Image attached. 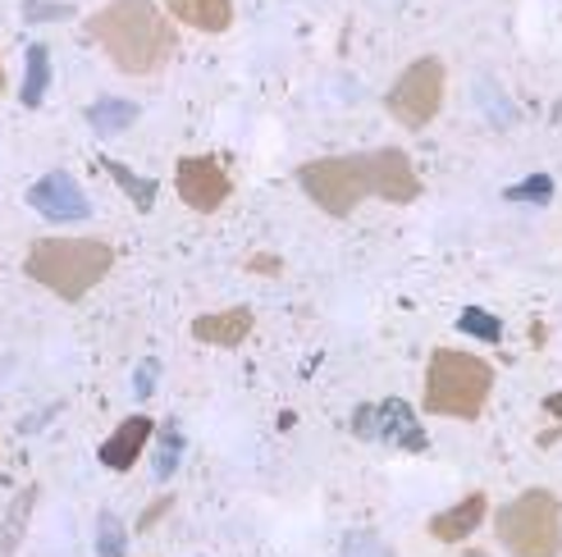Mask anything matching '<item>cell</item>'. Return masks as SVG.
I'll return each mask as SVG.
<instances>
[{
    "label": "cell",
    "instance_id": "8992f818",
    "mask_svg": "<svg viewBox=\"0 0 562 557\" xmlns=\"http://www.w3.org/2000/svg\"><path fill=\"white\" fill-rule=\"evenodd\" d=\"M443 92H448V69L439 55H420V60H412L398 82L389 88L384 96V110L393 115V124H403L407 133H420L430 128V120L443 110Z\"/></svg>",
    "mask_w": 562,
    "mask_h": 557
},
{
    "label": "cell",
    "instance_id": "9c48e42d",
    "mask_svg": "<svg viewBox=\"0 0 562 557\" xmlns=\"http://www.w3.org/2000/svg\"><path fill=\"white\" fill-rule=\"evenodd\" d=\"M27 206L46 219H88L92 206H88V192L74 183V174L65 170H50L46 179H37L27 187Z\"/></svg>",
    "mask_w": 562,
    "mask_h": 557
},
{
    "label": "cell",
    "instance_id": "277c9868",
    "mask_svg": "<svg viewBox=\"0 0 562 557\" xmlns=\"http://www.w3.org/2000/svg\"><path fill=\"white\" fill-rule=\"evenodd\" d=\"M494 394V366L462 348H435L426 366V411L448 421H475Z\"/></svg>",
    "mask_w": 562,
    "mask_h": 557
},
{
    "label": "cell",
    "instance_id": "5bb4252c",
    "mask_svg": "<svg viewBox=\"0 0 562 557\" xmlns=\"http://www.w3.org/2000/svg\"><path fill=\"white\" fill-rule=\"evenodd\" d=\"M133 120H137V105H133V101H120V96H101V101L88 105V124H92L101 137L124 133Z\"/></svg>",
    "mask_w": 562,
    "mask_h": 557
},
{
    "label": "cell",
    "instance_id": "484cf974",
    "mask_svg": "<svg viewBox=\"0 0 562 557\" xmlns=\"http://www.w3.org/2000/svg\"><path fill=\"white\" fill-rule=\"evenodd\" d=\"M0 88H5V69H0Z\"/></svg>",
    "mask_w": 562,
    "mask_h": 557
},
{
    "label": "cell",
    "instance_id": "5b68a950",
    "mask_svg": "<svg viewBox=\"0 0 562 557\" xmlns=\"http://www.w3.org/2000/svg\"><path fill=\"white\" fill-rule=\"evenodd\" d=\"M494 531L513 557H558L562 553V503L553 489H521L503 503Z\"/></svg>",
    "mask_w": 562,
    "mask_h": 557
},
{
    "label": "cell",
    "instance_id": "ac0fdd59",
    "mask_svg": "<svg viewBox=\"0 0 562 557\" xmlns=\"http://www.w3.org/2000/svg\"><path fill=\"white\" fill-rule=\"evenodd\" d=\"M458 325H462L467 333H475V339H485V343H498V339H503V325H498L490 311H481V306H467V311L458 316Z\"/></svg>",
    "mask_w": 562,
    "mask_h": 557
},
{
    "label": "cell",
    "instance_id": "8fae6325",
    "mask_svg": "<svg viewBox=\"0 0 562 557\" xmlns=\"http://www.w3.org/2000/svg\"><path fill=\"white\" fill-rule=\"evenodd\" d=\"M485 512H490V498H485V493H467L462 503H453L448 512L430 516L426 531H430V539H439V544H462V539H471L475 531H481Z\"/></svg>",
    "mask_w": 562,
    "mask_h": 557
},
{
    "label": "cell",
    "instance_id": "e0dca14e",
    "mask_svg": "<svg viewBox=\"0 0 562 557\" xmlns=\"http://www.w3.org/2000/svg\"><path fill=\"white\" fill-rule=\"evenodd\" d=\"M124 525H120V516L115 512H101V521H97V553L101 557H124Z\"/></svg>",
    "mask_w": 562,
    "mask_h": 557
},
{
    "label": "cell",
    "instance_id": "52a82bcc",
    "mask_svg": "<svg viewBox=\"0 0 562 557\" xmlns=\"http://www.w3.org/2000/svg\"><path fill=\"white\" fill-rule=\"evenodd\" d=\"M175 187L183 206H192L196 215H215L234 192V179L224 174V164L215 156H183L175 170Z\"/></svg>",
    "mask_w": 562,
    "mask_h": 557
},
{
    "label": "cell",
    "instance_id": "44dd1931",
    "mask_svg": "<svg viewBox=\"0 0 562 557\" xmlns=\"http://www.w3.org/2000/svg\"><path fill=\"white\" fill-rule=\"evenodd\" d=\"M33 498H37V489H27V493L19 498V508H14L10 525H5V535H0V557H10V548L19 544V531H23V516H27V512H33Z\"/></svg>",
    "mask_w": 562,
    "mask_h": 557
},
{
    "label": "cell",
    "instance_id": "6da1fadb",
    "mask_svg": "<svg viewBox=\"0 0 562 557\" xmlns=\"http://www.w3.org/2000/svg\"><path fill=\"white\" fill-rule=\"evenodd\" d=\"M297 183H302L306 197L334 219H348L361 202H371V197L393 202V206H412L420 197V179H416L412 156L403 147L306 160L297 170Z\"/></svg>",
    "mask_w": 562,
    "mask_h": 557
},
{
    "label": "cell",
    "instance_id": "7a4b0ae2",
    "mask_svg": "<svg viewBox=\"0 0 562 557\" xmlns=\"http://www.w3.org/2000/svg\"><path fill=\"white\" fill-rule=\"evenodd\" d=\"M88 37L128 78H151L175 60V23L156 0H110L88 14Z\"/></svg>",
    "mask_w": 562,
    "mask_h": 557
},
{
    "label": "cell",
    "instance_id": "cb8c5ba5",
    "mask_svg": "<svg viewBox=\"0 0 562 557\" xmlns=\"http://www.w3.org/2000/svg\"><path fill=\"white\" fill-rule=\"evenodd\" d=\"M247 270H257V274H279V270H284V261H274V257H251Z\"/></svg>",
    "mask_w": 562,
    "mask_h": 557
},
{
    "label": "cell",
    "instance_id": "2e32d148",
    "mask_svg": "<svg viewBox=\"0 0 562 557\" xmlns=\"http://www.w3.org/2000/svg\"><path fill=\"white\" fill-rule=\"evenodd\" d=\"M101 170H105L110 179H115V183L124 187V197H128L137 211H151V206H156V183H151V179H137V174L128 170V164L110 160V156H101Z\"/></svg>",
    "mask_w": 562,
    "mask_h": 557
},
{
    "label": "cell",
    "instance_id": "7402d4cb",
    "mask_svg": "<svg viewBox=\"0 0 562 557\" xmlns=\"http://www.w3.org/2000/svg\"><path fill=\"white\" fill-rule=\"evenodd\" d=\"M74 14V5H37V0H27L23 5V19L27 23H46V19H69Z\"/></svg>",
    "mask_w": 562,
    "mask_h": 557
},
{
    "label": "cell",
    "instance_id": "4fadbf2b",
    "mask_svg": "<svg viewBox=\"0 0 562 557\" xmlns=\"http://www.w3.org/2000/svg\"><path fill=\"white\" fill-rule=\"evenodd\" d=\"M170 14L196 33H229L234 23V0H165Z\"/></svg>",
    "mask_w": 562,
    "mask_h": 557
},
{
    "label": "cell",
    "instance_id": "30bf717a",
    "mask_svg": "<svg viewBox=\"0 0 562 557\" xmlns=\"http://www.w3.org/2000/svg\"><path fill=\"white\" fill-rule=\"evenodd\" d=\"M151 434H156L151 416H128V421L101 443V466L105 470H120V476H124V470H133L137 457H143V448L151 443Z\"/></svg>",
    "mask_w": 562,
    "mask_h": 557
},
{
    "label": "cell",
    "instance_id": "7c38bea8",
    "mask_svg": "<svg viewBox=\"0 0 562 557\" xmlns=\"http://www.w3.org/2000/svg\"><path fill=\"white\" fill-rule=\"evenodd\" d=\"M251 325H257V316L247 311V306H229V311H206L192 320V339L196 343H211V348H238Z\"/></svg>",
    "mask_w": 562,
    "mask_h": 557
},
{
    "label": "cell",
    "instance_id": "9a60e30c",
    "mask_svg": "<svg viewBox=\"0 0 562 557\" xmlns=\"http://www.w3.org/2000/svg\"><path fill=\"white\" fill-rule=\"evenodd\" d=\"M46 88H50V50L37 42V46H27V73H23V105L27 110H37L42 105V96H46Z\"/></svg>",
    "mask_w": 562,
    "mask_h": 557
},
{
    "label": "cell",
    "instance_id": "ba28073f",
    "mask_svg": "<svg viewBox=\"0 0 562 557\" xmlns=\"http://www.w3.org/2000/svg\"><path fill=\"white\" fill-rule=\"evenodd\" d=\"M352 430L361 439H384V443H393V448L426 453V434H420V421L412 416V407L398 402V398H389L380 407H361L352 416Z\"/></svg>",
    "mask_w": 562,
    "mask_h": 557
},
{
    "label": "cell",
    "instance_id": "ffe728a7",
    "mask_svg": "<svg viewBox=\"0 0 562 557\" xmlns=\"http://www.w3.org/2000/svg\"><path fill=\"white\" fill-rule=\"evenodd\" d=\"M179 448H183V439H179V425L170 421V425L160 430V453H156V476L160 480H170V470L179 462Z\"/></svg>",
    "mask_w": 562,
    "mask_h": 557
},
{
    "label": "cell",
    "instance_id": "3957f363",
    "mask_svg": "<svg viewBox=\"0 0 562 557\" xmlns=\"http://www.w3.org/2000/svg\"><path fill=\"white\" fill-rule=\"evenodd\" d=\"M23 270L46 293L65 297V302H82L115 270V247L101 238H37L27 247Z\"/></svg>",
    "mask_w": 562,
    "mask_h": 557
},
{
    "label": "cell",
    "instance_id": "603a6c76",
    "mask_svg": "<svg viewBox=\"0 0 562 557\" xmlns=\"http://www.w3.org/2000/svg\"><path fill=\"white\" fill-rule=\"evenodd\" d=\"M348 557H393L375 535H352L348 539Z\"/></svg>",
    "mask_w": 562,
    "mask_h": 557
},
{
    "label": "cell",
    "instance_id": "d6986e66",
    "mask_svg": "<svg viewBox=\"0 0 562 557\" xmlns=\"http://www.w3.org/2000/svg\"><path fill=\"white\" fill-rule=\"evenodd\" d=\"M508 202H536V206H544L549 197H553V179L549 174H530L526 183H517V187H508L503 192Z\"/></svg>",
    "mask_w": 562,
    "mask_h": 557
},
{
    "label": "cell",
    "instance_id": "d4e9b609",
    "mask_svg": "<svg viewBox=\"0 0 562 557\" xmlns=\"http://www.w3.org/2000/svg\"><path fill=\"white\" fill-rule=\"evenodd\" d=\"M544 411L553 416V421H562V388H558V394H549V398H544Z\"/></svg>",
    "mask_w": 562,
    "mask_h": 557
}]
</instances>
